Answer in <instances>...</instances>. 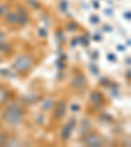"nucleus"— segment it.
<instances>
[{
    "mask_svg": "<svg viewBox=\"0 0 131 147\" xmlns=\"http://www.w3.org/2000/svg\"><path fill=\"white\" fill-rule=\"evenodd\" d=\"M22 116H24V112H22L21 107L18 104H16V102H13V104L9 105L7 109H4L3 114H1L4 121L12 126H17L18 123L21 122Z\"/></svg>",
    "mask_w": 131,
    "mask_h": 147,
    "instance_id": "f257e3e1",
    "label": "nucleus"
},
{
    "mask_svg": "<svg viewBox=\"0 0 131 147\" xmlns=\"http://www.w3.org/2000/svg\"><path fill=\"white\" fill-rule=\"evenodd\" d=\"M34 59L32 55L29 54H22L20 55L12 64V68L16 70L17 72H26V71L30 70V67L33 66Z\"/></svg>",
    "mask_w": 131,
    "mask_h": 147,
    "instance_id": "f03ea898",
    "label": "nucleus"
},
{
    "mask_svg": "<svg viewBox=\"0 0 131 147\" xmlns=\"http://www.w3.org/2000/svg\"><path fill=\"white\" fill-rule=\"evenodd\" d=\"M83 143H85L87 146H91V147H101L104 146L105 143V139L101 135L96 134V133H85L84 137L81 138Z\"/></svg>",
    "mask_w": 131,
    "mask_h": 147,
    "instance_id": "7ed1b4c3",
    "label": "nucleus"
},
{
    "mask_svg": "<svg viewBox=\"0 0 131 147\" xmlns=\"http://www.w3.org/2000/svg\"><path fill=\"white\" fill-rule=\"evenodd\" d=\"M75 125H76V119L73 118V117L66 123V125H63L62 131H60V139L63 142H67L71 138V134H72V130L75 129Z\"/></svg>",
    "mask_w": 131,
    "mask_h": 147,
    "instance_id": "20e7f679",
    "label": "nucleus"
},
{
    "mask_svg": "<svg viewBox=\"0 0 131 147\" xmlns=\"http://www.w3.org/2000/svg\"><path fill=\"white\" fill-rule=\"evenodd\" d=\"M66 109H67V105L64 101H58L56 104H54V112H52V118L55 121H60L62 118L66 114Z\"/></svg>",
    "mask_w": 131,
    "mask_h": 147,
    "instance_id": "39448f33",
    "label": "nucleus"
},
{
    "mask_svg": "<svg viewBox=\"0 0 131 147\" xmlns=\"http://www.w3.org/2000/svg\"><path fill=\"white\" fill-rule=\"evenodd\" d=\"M87 86V78L83 75V74H79L76 76H73L72 80H71V87L76 89H81Z\"/></svg>",
    "mask_w": 131,
    "mask_h": 147,
    "instance_id": "423d86ee",
    "label": "nucleus"
},
{
    "mask_svg": "<svg viewBox=\"0 0 131 147\" xmlns=\"http://www.w3.org/2000/svg\"><path fill=\"white\" fill-rule=\"evenodd\" d=\"M16 13H17V24L18 25L24 26V25H26L28 22H29V16H28V12L25 11V8L18 7Z\"/></svg>",
    "mask_w": 131,
    "mask_h": 147,
    "instance_id": "0eeeda50",
    "label": "nucleus"
},
{
    "mask_svg": "<svg viewBox=\"0 0 131 147\" xmlns=\"http://www.w3.org/2000/svg\"><path fill=\"white\" fill-rule=\"evenodd\" d=\"M21 100L24 101L26 105H34L41 100V96L38 93H28V95L22 96Z\"/></svg>",
    "mask_w": 131,
    "mask_h": 147,
    "instance_id": "6e6552de",
    "label": "nucleus"
},
{
    "mask_svg": "<svg viewBox=\"0 0 131 147\" xmlns=\"http://www.w3.org/2000/svg\"><path fill=\"white\" fill-rule=\"evenodd\" d=\"M89 98H91L92 104H102L104 95H102V92H100V91H93V92H91Z\"/></svg>",
    "mask_w": 131,
    "mask_h": 147,
    "instance_id": "1a4fd4ad",
    "label": "nucleus"
},
{
    "mask_svg": "<svg viewBox=\"0 0 131 147\" xmlns=\"http://www.w3.org/2000/svg\"><path fill=\"white\" fill-rule=\"evenodd\" d=\"M5 24L8 25H16L17 24V13L16 12H8L5 15Z\"/></svg>",
    "mask_w": 131,
    "mask_h": 147,
    "instance_id": "9d476101",
    "label": "nucleus"
},
{
    "mask_svg": "<svg viewBox=\"0 0 131 147\" xmlns=\"http://www.w3.org/2000/svg\"><path fill=\"white\" fill-rule=\"evenodd\" d=\"M54 105V100L52 98H46L42 101V110H50Z\"/></svg>",
    "mask_w": 131,
    "mask_h": 147,
    "instance_id": "9b49d317",
    "label": "nucleus"
},
{
    "mask_svg": "<svg viewBox=\"0 0 131 147\" xmlns=\"http://www.w3.org/2000/svg\"><path fill=\"white\" fill-rule=\"evenodd\" d=\"M12 51V47L8 45V43L5 42H0V53H4V54H9V53Z\"/></svg>",
    "mask_w": 131,
    "mask_h": 147,
    "instance_id": "f8f14e48",
    "label": "nucleus"
},
{
    "mask_svg": "<svg viewBox=\"0 0 131 147\" xmlns=\"http://www.w3.org/2000/svg\"><path fill=\"white\" fill-rule=\"evenodd\" d=\"M100 121H102V122H105V123L112 122V121H113V117L110 116L109 113H102V114H100Z\"/></svg>",
    "mask_w": 131,
    "mask_h": 147,
    "instance_id": "ddd939ff",
    "label": "nucleus"
},
{
    "mask_svg": "<svg viewBox=\"0 0 131 147\" xmlns=\"http://www.w3.org/2000/svg\"><path fill=\"white\" fill-rule=\"evenodd\" d=\"M76 29H77V24L73 21H70L66 25V30L67 32H76Z\"/></svg>",
    "mask_w": 131,
    "mask_h": 147,
    "instance_id": "4468645a",
    "label": "nucleus"
},
{
    "mask_svg": "<svg viewBox=\"0 0 131 147\" xmlns=\"http://www.w3.org/2000/svg\"><path fill=\"white\" fill-rule=\"evenodd\" d=\"M8 138H9V135H8V133H0V146H5V143H7V141H8Z\"/></svg>",
    "mask_w": 131,
    "mask_h": 147,
    "instance_id": "2eb2a0df",
    "label": "nucleus"
},
{
    "mask_svg": "<svg viewBox=\"0 0 131 147\" xmlns=\"http://www.w3.org/2000/svg\"><path fill=\"white\" fill-rule=\"evenodd\" d=\"M9 12V5L8 4H1L0 5V17L4 15H7V13Z\"/></svg>",
    "mask_w": 131,
    "mask_h": 147,
    "instance_id": "dca6fc26",
    "label": "nucleus"
},
{
    "mask_svg": "<svg viewBox=\"0 0 131 147\" xmlns=\"http://www.w3.org/2000/svg\"><path fill=\"white\" fill-rule=\"evenodd\" d=\"M5 146H20V142H18L16 138H12V139H9V138H8V141H7Z\"/></svg>",
    "mask_w": 131,
    "mask_h": 147,
    "instance_id": "f3484780",
    "label": "nucleus"
},
{
    "mask_svg": "<svg viewBox=\"0 0 131 147\" xmlns=\"http://www.w3.org/2000/svg\"><path fill=\"white\" fill-rule=\"evenodd\" d=\"M28 3L32 5V8H34V9H40L41 8V4L37 1V0H28Z\"/></svg>",
    "mask_w": 131,
    "mask_h": 147,
    "instance_id": "a211bd4d",
    "label": "nucleus"
},
{
    "mask_svg": "<svg viewBox=\"0 0 131 147\" xmlns=\"http://www.w3.org/2000/svg\"><path fill=\"white\" fill-rule=\"evenodd\" d=\"M100 86L102 87H110V80L107 78H101L100 79Z\"/></svg>",
    "mask_w": 131,
    "mask_h": 147,
    "instance_id": "6ab92c4d",
    "label": "nucleus"
},
{
    "mask_svg": "<svg viewBox=\"0 0 131 147\" xmlns=\"http://www.w3.org/2000/svg\"><path fill=\"white\" fill-rule=\"evenodd\" d=\"M56 37H58V41H59V42H64V40H66V37H64V34L62 33V30L56 32Z\"/></svg>",
    "mask_w": 131,
    "mask_h": 147,
    "instance_id": "aec40b11",
    "label": "nucleus"
},
{
    "mask_svg": "<svg viewBox=\"0 0 131 147\" xmlns=\"http://www.w3.org/2000/svg\"><path fill=\"white\" fill-rule=\"evenodd\" d=\"M77 41H79L81 45H84V46H88V45H89L88 40H87L85 37H79V38H77Z\"/></svg>",
    "mask_w": 131,
    "mask_h": 147,
    "instance_id": "412c9836",
    "label": "nucleus"
},
{
    "mask_svg": "<svg viewBox=\"0 0 131 147\" xmlns=\"http://www.w3.org/2000/svg\"><path fill=\"white\" fill-rule=\"evenodd\" d=\"M89 68H91V71H92V74H93V75H98V68L96 67L93 63L89 64Z\"/></svg>",
    "mask_w": 131,
    "mask_h": 147,
    "instance_id": "4be33fe9",
    "label": "nucleus"
},
{
    "mask_svg": "<svg viewBox=\"0 0 131 147\" xmlns=\"http://www.w3.org/2000/svg\"><path fill=\"white\" fill-rule=\"evenodd\" d=\"M67 1L64 0V1H60V4H59V7H60V11H63V12H66L67 11Z\"/></svg>",
    "mask_w": 131,
    "mask_h": 147,
    "instance_id": "5701e85b",
    "label": "nucleus"
},
{
    "mask_svg": "<svg viewBox=\"0 0 131 147\" xmlns=\"http://www.w3.org/2000/svg\"><path fill=\"white\" fill-rule=\"evenodd\" d=\"M100 22V18H98V16H91V24H98Z\"/></svg>",
    "mask_w": 131,
    "mask_h": 147,
    "instance_id": "b1692460",
    "label": "nucleus"
},
{
    "mask_svg": "<svg viewBox=\"0 0 131 147\" xmlns=\"http://www.w3.org/2000/svg\"><path fill=\"white\" fill-rule=\"evenodd\" d=\"M56 67H58L59 70H64V68H66V64L62 63V61H56Z\"/></svg>",
    "mask_w": 131,
    "mask_h": 147,
    "instance_id": "393cba45",
    "label": "nucleus"
},
{
    "mask_svg": "<svg viewBox=\"0 0 131 147\" xmlns=\"http://www.w3.org/2000/svg\"><path fill=\"white\" fill-rule=\"evenodd\" d=\"M40 36L43 37V38H45V37H47V32H46L45 28H41V29H40Z\"/></svg>",
    "mask_w": 131,
    "mask_h": 147,
    "instance_id": "a878e982",
    "label": "nucleus"
},
{
    "mask_svg": "<svg viewBox=\"0 0 131 147\" xmlns=\"http://www.w3.org/2000/svg\"><path fill=\"white\" fill-rule=\"evenodd\" d=\"M107 59H109L110 62H116L117 61V57L114 54H109V55H107Z\"/></svg>",
    "mask_w": 131,
    "mask_h": 147,
    "instance_id": "bb28decb",
    "label": "nucleus"
},
{
    "mask_svg": "<svg viewBox=\"0 0 131 147\" xmlns=\"http://www.w3.org/2000/svg\"><path fill=\"white\" fill-rule=\"evenodd\" d=\"M125 18L127 20V21H130V20H131V13H130V11H126V12H125Z\"/></svg>",
    "mask_w": 131,
    "mask_h": 147,
    "instance_id": "cd10ccee",
    "label": "nucleus"
},
{
    "mask_svg": "<svg viewBox=\"0 0 131 147\" xmlns=\"http://www.w3.org/2000/svg\"><path fill=\"white\" fill-rule=\"evenodd\" d=\"M71 109H72V112H79L80 107H79V105H76V104H73L72 107H71Z\"/></svg>",
    "mask_w": 131,
    "mask_h": 147,
    "instance_id": "c85d7f7f",
    "label": "nucleus"
},
{
    "mask_svg": "<svg viewBox=\"0 0 131 147\" xmlns=\"http://www.w3.org/2000/svg\"><path fill=\"white\" fill-rule=\"evenodd\" d=\"M37 122L40 123V125H41V123H43V116H42V114H40V116L37 117Z\"/></svg>",
    "mask_w": 131,
    "mask_h": 147,
    "instance_id": "c756f323",
    "label": "nucleus"
},
{
    "mask_svg": "<svg viewBox=\"0 0 131 147\" xmlns=\"http://www.w3.org/2000/svg\"><path fill=\"white\" fill-rule=\"evenodd\" d=\"M104 30L107 32V33H110V32L113 30V29H112V26H109V25H104Z\"/></svg>",
    "mask_w": 131,
    "mask_h": 147,
    "instance_id": "7c9ffc66",
    "label": "nucleus"
},
{
    "mask_svg": "<svg viewBox=\"0 0 131 147\" xmlns=\"http://www.w3.org/2000/svg\"><path fill=\"white\" fill-rule=\"evenodd\" d=\"M77 45V38H76V40H72V42H71V46H72V47H73V46H76Z\"/></svg>",
    "mask_w": 131,
    "mask_h": 147,
    "instance_id": "2f4dec72",
    "label": "nucleus"
},
{
    "mask_svg": "<svg viewBox=\"0 0 131 147\" xmlns=\"http://www.w3.org/2000/svg\"><path fill=\"white\" fill-rule=\"evenodd\" d=\"M93 38H95V40H97V41H101V36H100V34H96V36H93Z\"/></svg>",
    "mask_w": 131,
    "mask_h": 147,
    "instance_id": "473e14b6",
    "label": "nucleus"
},
{
    "mask_svg": "<svg viewBox=\"0 0 131 147\" xmlns=\"http://www.w3.org/2000/svg\"><path fill=\"white\" fill-rule=\"evenodd\" d=\"M93 7H95V8H98V7H100V4H98V1H93Z\"/></svg>",
    "mask_w": 131,
    "mask_h": 147,
    "instance_id": "72a5a7b5",
    "label": "nucleus"
},
{
    "mask_svg": "<svg viewBox=\"0 0 131 147\" xmlns=\"http://www.w3.org/2000/svg\"><path fill=\"white\" fill-rule=\"evenodd\" d=\"M130 72H131V71L128 70V71H127V74H126V78H127L128 80H130V76H131V74H130Z\"/></svg>",
    "mask_w": 131,
    "mask_h": 147,
    "instance_id": "f704fd0d",
    "label": "nucleus"
},
{
    "mask_svg": "<svg viewBox=\"0 0 131 147\" xmlns=\"http://www.w3.org/2000/svg\"><path fill=\"white\" fill-rule=\"evenodd\" d=\"M105 12H106V15H112V13H113V12H112V11H110V9H106V11H105Z\"/></svg>",
    "mask_w": 131,
    "mask_h": 147,
    "instance_id": "c9c22d12",
    "label": "nucleus"
},
{
    "mask_svg": "<svg viewBox=\"0 0 131 147\" xmlns=\"http://www.w3.org/2000/svg\"><path fill=\"white\" fill-rule=\"evenodd\" d=\"M118 50H125V47H123V46H121V45H119V46H118Z\"/></svg>",
    "mask_w": 131,
    "mask_h": 147,
    "instance_id": "e433bc0d",
    "label": "nucleus"
},
{
    "mask_svg": "<svg viewBox=\"0 0 131 147\" xmlns=\"http://www.w3.org/2000/svg\"><path fill=\"white\" fill-rule=\"evenodd\" d=\"M0 127H1V121H0Z\"/></svg>",
    "mask_w": 131,
    "mask_h": 147,
    "instance_id": "4c0bfd02",
    "label": "nucleus"
},
{
    "mask_svg": "<svg viewBox=\"0 0 131 147\" xmlns=\"http://www.w3.org/2000/svg\"><path fill=\"white\" fill-rule=\"evenodd\" d=\"M9 1H13V0H9Z\"/></svg>",
    "mask_w": 131,
    "mask_h": 147,
    "instance_id": "58836bf2",
    "label": "nucleus"
}]
</instances>
